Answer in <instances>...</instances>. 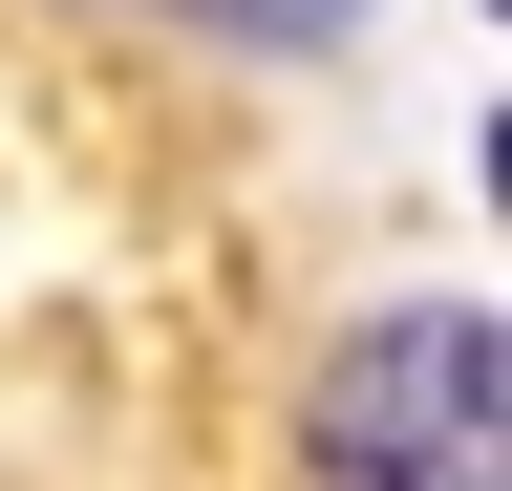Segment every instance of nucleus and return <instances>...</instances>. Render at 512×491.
Here are the masks:
<instances>
[{
    "instance_id": "nucleus-1",
    "label": "nucleus",
    "mask_w": 512,
    "mask_h": 491,
    "mask_svg": "<svg viewBox=\"0 0 512 491\" xmlns=\"http://www.w3.org/2000/svg\"><path fill=\"white\" fill-rule=\"evenodd\" d=\"M320 491H491V299H384V321L299 385Z\"/></svg>"
},
{
    "instance_id": "nucleus-2",
    "label": "nucleus",
    "mask_w": 512,
    "mask_h": 491,
    "mask_svg": "<svg viewBox=\"0 0 512 491\" xmlns=\"http://www.w3.org/2000/svg\"><path fill=\"white\" fill-rule=\"evenodd\" d=\"M192 22H235V43H342L363 0H192Z\"/></svg>"
}]
</instances>
